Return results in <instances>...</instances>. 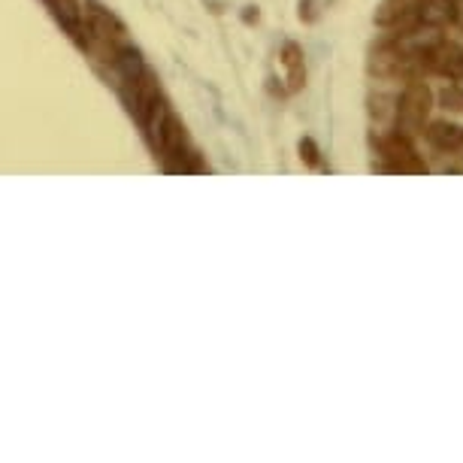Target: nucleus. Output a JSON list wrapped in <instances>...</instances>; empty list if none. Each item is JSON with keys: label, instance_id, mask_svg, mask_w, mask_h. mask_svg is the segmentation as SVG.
Returning a JSON list of instances; mask_svg holds the SVG:
<instances>
[{"label": "nucleus", "instance_id": "nucleus-1", "mask_svg": "<svg viewBox=\"0 0 463 463\" xmlns=\"http://www.w3.org/2000/svg\"><path fill=\"white\" fill-rule=\"evenodd\" d=\"M82 15H85V24H89V33H91V49H100L103 58L112 61L116 49L128 43V28L107 10V6H100L98 0H85Z\"/></svg>", "mask_w": 463, "mask_h": 463}, {"label": "nucleus", "instance_id": "nucleus-2", "mask_svg": "<svg viewBox=\"0 0 463 463\" xmlns=\"http://www.w3.org/2000/svg\"><path fill=\"white\" fill-rule=\"evenodd\" d=\"M427 112H430V89H427L421 80H409V85L397 98V107H394L397 134H403L409 139L415 134H421Z\"/></svg>", "mask_w": 463, "mask_h": 463}, {"label": "nucleus", "instance_id": "nucleus-3", "mask_svg": "<svg viewBox=\"0 0 463 463\" xmlns=\"http://www.w3.org/2000/svg\"><path fill=\"white\" fill-rule=\"evenodd\" d=\"M118 94H121V100H125L130 116L137 121H143L146 112L152 109V103L161 98V82H158V76L146 67L143 73L134 76V80L118 82Z\"/></svg>", "mask_w": 463, "mask_h": 463}, {"label": "nucleus", "instance_id": "nucleus-4", "mask_svg": "<svg viewBox=\"0 0 463 463\" xmlns=\"http://www.w3.org/2000/svg\"><path fill=\"white\" fill-rule=\"evenodd\" d=\"M379 152H382V158L388 161L384 164L388 173H427V164L418 158L409 137L397 134V130L391 137L379 139Z\"/></svg>", "mask_w": 463, "mask_h": 463}, {"label": "nucleus", "instance_id": "nucleus-5", "mask_svg": "<svg viewBox=\"0 0 463 463\" xmlns=\"http://www.w3.org/2000/svg\"><path fill=\"white\" fill-rule=\"evenodd\" d=\"M427 70L445 76V80H463V49L439 40L427 55Z\"/></svg>", "mask_w": 463, "mask_h": 463}, {"label": "nucleus", "instance_id": "nucleus-6", "mask_svg": "<svg viewBox=\"0 0 463 463\" xmlns=\"http://www.w3.org/2000/svg\"><path fill=\"white\" fill-rule=\"evenodd\" d=\"M424 134L430 139V146L439 148V152H460L463 148V125H454V121H430Z\"/></svg>", "mask_w": 463, "mask_h": 463}, {"label": "nucleus", "instance_id": "nucleus-7", "mask_svg": "<svg viewBox=\"0 0 463 463\" xmlns=\"http://www.w3.org/2000/svg\"><path fill=\"white\" fill-rule=\"evenodd\" d=\"M415 15L424 28H442L451 22V0H415Z\"/></svg>", "mask_w": 463, "mask_h": 463}, {"label": "nucleus", "instance_id": "nucleus-8", "mask_svg": "<svg viewBox=\"0 0 463 463\" xmlns=\"http://www.w3.org/2000/svg\"><path fill=\"white\" fill-rule=\"evenodd\" d=\"M282 64L288 70V91H300L306 85V67H303V49L297 43H285Z\"/></svg>", "mask_w": 463, "mask_h": 463}, {"label": "nucleus", "instance_id": "nucleus-9", "mask_svg": "<svg viewBox=\"0 0 463 463\" xmlns=\"http://www.w3.org/2000/svg\"><path fill=\"white\" fill-rule=\"evenodd\" d=\"M409 10H412V4H409V0H382V4L375 6V13H373V22L379 24V28H394V24L403 19Z\"/></svg>", "mask_w": 463, "mask_h": 463}, {"label": "nucleus", "instance_id": "nucleus-10", "mask_svg": "<svg viewBox=\"0 0 463 463\" xmlns=\"http://www.w3.org/2000/svg\"><path fill=\"white\" fill-rule=\"evenodd\" d=\"M439 107L449 112H463V85H449V89H442Z\"/></svg>", "mask_w": 463, "mask_h": 463}, {"label": "nucleus", "instance_id": "nucleus-11", "mask_svg": "<svg viewBox=\"0 0 463 463\" xmlns=\"http://www.w3.org/2000/svg\"><path fill=\"white\" fill-rule=\"evenodd\" d=\"M300 155H303V161L309 164V167H316V164H318V146L312 143L309 137L300 139Z\"/></svg>", "mask_w": 463, "mask_h": 463}, {"label": "nucleus", "instance_id": "nucleus-12", "mask_svg": "<svg viewBox=\"0 0 463 463\" xmlns=\"http://www.w3.org/2000/svg\"><path fill=\"white\" fill-rule=\"evenodd\" d=\"M451 22L454 28L463 31V0H451Z\"/></svg>", "mask_w": 463, "mask_h": 463}]
</instances>
